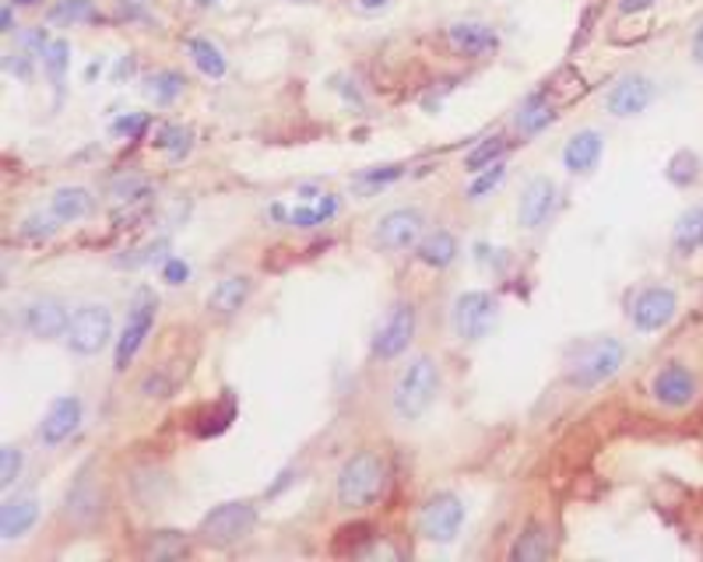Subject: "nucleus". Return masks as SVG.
I'll use <instances>...</instances> for the list:
<instances>
[{
	"label": "nucleus",
	"instance_id": "obj_1",
	"mask_svg": "<svg viewBox=\"0 0 703 562\" xmlns=\"http://www.w3.org/2000/svg\"><path fill=\"white\" fill-rule=\"evenodd\" d=\"M387 485V461L384 453H376L370 447L355 450L345 458V464L338 467V478H334V503L338 510L345 514H359L373 506L381 499Z\"/></svg>",
	"mask_w": 703,
	"mask_h": 562
},
{
	"label": "nucleus",
	"instance_id": "obj_2",
	"mask_svg": "<svg viewBox=\"0 0 703 562\" xmlns=\"http://www.w3.org/2000/svg\"><path fill=\"white\" fill-rule=\"evenodd\" d=\"M440 362L432 355H416L408 362V366L398 373V379H394L391 387V411L398 422H419L422 415L432 408V401H437L440 394Z\"/></svg>",
	"mask_w": 703,
	"mask_h": 562
},
{
	"label": "nucleus",
	"instance_id": "obj_3",
	"mask_svg": "<svg viewBox=\"0 0 703 562\" xmlns=\"http://www.w3.org/2000/svg\"><path fill=\"white\" fill-rule=\"evenodd\" d=\"M257 528V506L250 499H229L211 506V510L197 524V538L211 549H232L243 538H250Z\"/></svg>",
	"mask_w": 703,
	"mask_h": 562
},
{
	"label": "nucleus",
	"instance_id": "obj_4",
	"mask_svg": "<svg viewBox=\"0 0 703 562\" xmlns=\"http://www.w3.org/2000/svg\"><path fill=\"white\" fill-rule=\"evenodd\" d=\"M623 362H626V344L619 338H594L570 362L567 384L573 390H594V387H602L605 379L616 376L623 370Z\"/></svg>",
	"mask_w": 703,
	"mask_h": 562
},
{
	"label": "nucleus",
	"instance_id": "obj_5",
	"mask_svg": "<svg viewBox=\"0 0 703 562\" xmlns=\"http://www.w3.org/2000/svg\"><path fill=\"white\" fill-rule=\"evenodd\" d=\"M113 341V310L106 302H85L70 313L64 344L75 355H99Z\"/></svg>",
	"mask_w": 703,
	"mask_h": 562
},
{
	"label": "nucleus",
	"instance_id": "obj_6",
	"mask_svg": "<svg viewBox=\"0 0 703 562\" xmlns=\"http://www.w3.org/2000/svg\"><path fill=\"white\" fill-rule=\"evenodd\" d=\"M155 313H158V299L149 293V288H141L134 296L131 310H128V323H123V331L113 344V370L123 373L134 362V355L144 349V341H149L152 328H155Z\"/></svg>",
	"mask_w": 703,
	"mask_h": 562
},
{
	"label": "nucleus",
	"instance_id": "obj_7",
	"mask_svg": "<svg viewBox=\"0 0 703 562\" xmlns=\"http://www.w3.org/2000/svg\"><path fill=\"white\" fill-rule=\"evenodd\" d=\"M464 528V503L458 493H432L419 510V535L437 546H450Z\"/></svg>",
	"mask_w": 703,
	"mask_h": 562
},
{
	"label": "nucleus",
	"instance_id": "obj_8",
	"mask_svg": "<svg viewBox=\"0 0 703 562\" xmlns=\"http://www.w3.org/2000/svg\"><path fill=\"white\" fill-rule=\"evenodd\" d=\"M416 331H419L416 302H394L387 310V317L381 320V328H376V334H373V355L384 359V362H394L398 355L408 352V344L416 341Z\"/></svg>",
	"mask_w": 703,
	"mask_h": 562
},
{
	"label": "nucleus",
	"instance_id": "obj_9",
	"mask_svg": "<svg viewBox=\"0 0 703 562\" xmlns=\"http://www.w3.org/2000/svg\"><path fill=\"white\" fill-rule=\"evenodd\" d=\"M679 313V293L672 285H647L629 302V323L640 334H658L664 331Z\"/></svg>",
	"mask_w": 703,
	"mask_h": 562
},
{
	"label": "nucleus",
	"instance_id": "obj_10",
	"mask_svg": "<svg viewBox=\"0 0 703 562\" xmlns=\"http://www.w3.org/2000/svg\"><path fill=\"white\" fill-rule=\"evenodd\" d=\"M496 320V299L482 288H468L450 306V328L461 341H482Z\"/></svg>",
	"mask_w": 703,
	"mask_h": 562
},
{
	"label": "nucleus",
	"instance_id": "obj_11",
	"mask_svg": "<svg viewBox=\"0 0 703 562\" xmlns=\"http://www.w3.org/2000/svg\"><path fill=\"white\" fill-rule=\"evenodd\" d=\"M651 394H655V401L661 408L682 411V408H690L696 397H700V376H696V370L690 366V362L672 359V362H664V366L655 373Z\"/></svg>",
	"mask_w": 703,
	"mask_h": 562
},
{
	"label": "nucleus",
	"instance_id": "obj_12",
	"mask_svg": "<svg viewBox=\"0 0 703 562\" xmlns=\"http://www.w3.org/2000/svg\"><path fill=\"white\" fill-rule=\"evenodd\" d=\"M426 235V214L419 208H391L381 214V222L373 229V243L381 250H411Z\"/></svg>",
	"mask_w": 703,
	"mask_h": 562
},
{
	"label": "nucleus",
	"instance_id": "obj_13",
	"mask_svg": "<svg viewBox=\"0 0 703 562\" xmlns=\"http://www.w3.org/2000/svg\"><path fill=\"white\" fill-rule=\"evenodd\" d=\"M81 419H85L81 397L78 394H61V397H53V401H50L40 429H35V437H40L43 447H61L81 429Z\"/></svg>",
	"mask_w": 703,
	"mask_h": 562
},
{
	"label": "nucleus",
	"instance_id": "obj_14",
	"mask_svg": "<svg viewBox=\"0 0 703 562\" xmlns=\"http://www.w3.org/2000/svg\"><path fill=\"white\" fill-rule=\"evenodd\" d=\"M655 99H658V85L634 70V75H623L605 92V110L616 120H629V117H640Z\"/></svg>",
	"mask_w": 703,
	"mask_h": 562
},
{
	"label": "nucleus",
	"instance_id": "obj_15",
	"mask_svg": "<svg viewBox=\"0 0 703 562\" xmlns=\"http://www.w3.org/2000/svg\"><path fill=\"white\" fill-rule=\"evenodd\" d=\"M556 201H560V190H556V179L549 176H531L528 187L520 190V201H517V222L520 229H542L552 214H556Z\"/></svg>",
	"mask_w": 703,
	"mask_h": 562
},
{
	"label": "nucleus",
	"instance_id": "obj_16",
	"mask_svg": "<svg viewBox=\"0 0 703 562\" xmlns=\"http://www.w3.org/2000/svg\"><path fill=\"white\" fill-rule=\"evenodd\" d=\"M99 514H102V488L92 475V467L85 464L64 496V520H70L75 528H88Z\"/></svg>",
	"mask_w": 703,
	"mask_h": 562
},
{
	"label": "nucleus",
	"instance_id": "obj_17",
	"mask_svg": "<svg viewBox=\"0 0 703 562\" xmlns=\"http://www.w3.org/2000/svg\"><path fill=\"white\" fill-rule=\"evenodd\" d=\"M25 331L35 341H53V338H64L67 334V323H70V310L67 302L57 296H43V299H32L22 313Z\"/></svg>",
	"mask_w": 703,
	"mask_h": 562
},
{
	"label": "nucleus",
	"instance_id": "obj_18",
	"mask_svg": "<svg viewBox=\"0 0 703 562\" xmlns=\"http://www.w3.org/2000/svg\"><path fill=\"white\" fill-rule=\"evenodd\" d=\"M602 152H605V137L602 131H594V126H584V131H576L567 148H563V166L567 173L573 176H587L594 173V166L602 162Z\"/></svg>",
	"mask_w": 703,
	"mask_h": 562
},
{
	"label": "nucleus",
	"instance_id": "obj_19",
	"mask_svg": "<svg viewBox=\"0 0 703 562\" xmlns=\"http://www.w3.org/2000/svg\"><path fill=\"white\" fill-rule=\"evenodd\" d=\"M447 43L458 53H464V57H485V53H493L499 46V35L485 22H454L447 29Z\"/></svg>",
	"mask_w": 703,
	"mask_h": 562
},
{
	"label": "nucleus",
	"instance_id": "obj_20",
	"mask_svg": "<svg viewBox=\"0 0 703 562\" xmlns=\"http://www.w3.org/2000/svg\"><path fill=\"white\" fill-rule=\"evenodd\" d=\"M35 520H40V503H35V496L4 499V506H0V538L4 541L25 538L35 528Z\"/></svg>",
	"mask_w": 703,
	"mask_h": 562
},
{
	"label": "nucleus",
	"instance_id": "obj_21",
	"mask_svg": "<svg viewBox=\"0 0 703 562\" xmlns=\"http://www.w3.org/2000/svg\"><path fill=\"white\" fill-rule=\"evenodd\" d=\"M250 293H254V282H250L246 275H229V278H222L219 285L211 288L208 310L215 317H237L243 306H246Z\"/></svg>",
	"mask_w": 703,
	"mask_h": 562
},
{
	"label": "nucleus",
	"instance_id": "obj_22",
	"mask_svg": "<svg viewBox=\"0 0 703 562\" xmlns=\"http://www.w3.org/2000/svg\"><path fill=\"white\" fill-rule=\"evenodd\" d=\"M458 253H461V243L450 229H432L416 243V257L432 271H447L458 261Z\"/></svg>",
	"mask_w": 703,
	"mask_h": 562
},
{
	"label": "nucleus",
	"instance_id": "obj_23",
	"mask_svg": "<svg viewBox=\"0 0 703 562\" xmlns=\"http://www.w3.org/2000/svg\"><path fill=\"white\" fill-rule=\"evenodd\" d=\"M92 194H88L85 187H57L50 197V214L57 219L61 225H70V222H81L92 214Z\"/></svg>",
	"mask_w": 703,
	"mask_h": 562
},
{
	"label": "nucleus",
	"instance_id": "obj_24",
	"mask_svg": "<svg viewBox=\"0 0 703 562\" xmlns=\"http://www.w3.org/2000/svg\"><path fill=\"white\" fill-rule=\"evenodd\" d=\"M703 250V205H690L672 225V253L675 257H693Z\"/></svg>",
	"mask_w": 703,
	"mask_h": 562
},
{
	"label": "nucleus",
	"instance_id": "obj_25",
	"mask_svg": "<svg viewBox=\"0 0 703 562\" xmlns=\"http://www.w3.org/2000/svg\"><path fill=\"white\" fill-rule=\"evenodd\" d=\"M514 123H517V131L525 134V137H535V134L549 131V126L556 123V110H552L549 96L546 92H531L525 102L517 106Z\"/></svg>",
	"mask_w": 703,
	"mask_h": 562
},
{
	"label": "nucleus",
	"instance_id": "obj_26",
	"mask_svg": "<svg viewBox=\"0 0 703 562\" xmlns=\"http://www.w3.org/2000/svg\"><path fill=\"white\" fill-rule=\"evenodd\" d=\"M549 555H552V531L546 524H528L510 546V562H542Z\"/></svg>",
	"mask_w": 703,
	"mask_h": 562
},
{
	"label": "nucleus",
	"instance_id": "obj_27",
	"mask_svg": "<svg viewBox=\"0 0 703 562\" xmlns=\"http://www.w3.org/2000/svg\"><path fill=\"white\" fill-rule=\"evenodd\" d=\"M187 53H190V60L194 67L201 70L205 78H226V57H222V49L215 46L211 40H201V35H194V40H187Z\"/></svg>",
	"mask_w": 703,
	"mask_h": 562
},
{
	"label": "nucleus",
	"instance_id": "obj_28",
	"mask_svg": "<svg viewBox=\"0 0 703 562\" xmlns=\"http://www.w3.org/2000/svg\"><path fill=\"white\" fill-rule=\"evenodd\" d=\"M96 18L99 11L92 0H53L46 11L50 25H85V22H96Z\"/></svg>",
	"mask_w": 703,
	"mask_h": 562
},
{
	"label": "nucleus",
	"instance_id": "obj_29",
	"mask_svg": "<svg viewBox=\"0 0 703 562\" xmlns=\"http://www.w3.org/2000/svg\"><path fill=\"white\" fill-rule=\"evenodd\" d=\"M664 179H669V184L679 187V190L696 187V179H700V155L690 152V148H679L669 158V166H664Z\"/></svg>",
	"mask_w": 703,
	"mask_h": 562
},
{
	"label": "nucleus",
	"instance_id": "obj_30",
	"mask_svg": "<svg viewBox=\"0 0 703 562\" xmlns=\"http://www.w3.org/2000/svg\"><path fill=\"white\" fill-rule=\"evenodd\" d=\"M144 555L155 562L187 555V535L184 531H152L149 541H144Z\"/></svg>",
	"mask_w": 703,
	"mask_h": 562
},
{
	"label": "nucleus",
	"instance_id": "obj_31",
	"mask_svg": "<svg viewBox=\"0 0 703 562\" xmlns=\"http://www.w3.org/2000/svg\"><path fill=\"white\" fill-rule=\"evenodd\" d=\"M187 78L179 70H158V75L149 78V96L155 99V106H173L179 96H184Z\"/></svg>",
	"mask_w": 703,
	"mask_h": 562
},
{
	"label": "nucleus",
	"instance_id": "obj_32",
	"mask_svg": "<svg viewBox=\"0 0 703 562\" xmlns=\"http://www.w3.org/2000/svg\"><path fill=\"white\" fill-rule=\"evenodd\" d=\"M190 141H194L190 126H184V123H166V126H162V131L155 134L152 148H155V152H169L173 158H184V155L190 152Z\"/></svg>",
	"mask_w": 703,
	"mask_h": 562
},
{
	"label": "nucleus",
	"instance_id": "obj_33",
	"mask_svg": "<svg viewBox=\"0 0 703 562\" xmlns=\"http://www.w3.org/2000/svg\"><path fill=\"white\" fill-rule=\"evenodd\" d=\"M503 155H507V137H485L479 148H472L464 155V169L482 173V169L496 166V162H503Z\"/></svg>",
	"mask_w": 703,
	"mask_h": 562
},
{
	"label": "nucleus",
	"instance_id": "obj_34",
	"mask_svg": "<svg viewBox=\"0 0 703 562\" xmlns=\"http://www.w3.org/2000/svg\"><path fill=\"white\" fill-rule=\"evenodd\" d=\"M43 67H46L50 85L61 92V88H64V75H67V67H70V43L67 40H53L46 46V53H43Z\"/></svg>",
	"mask_w": 703,
	"mask_h": 562
},
{
	"label": "nucleus",
	"instance_id": "obj_35",
	"mask_svg": "<svg viewBox=\"0 0 703 562\" xmlns=\"http://www.w3.org/2000/svg\"><path fill=\"white\" fill-rule=\"evenodd\" d=\"M503 179H507V166H503V162H496V166L475 173L472 187L464 190V194H468V201H482V197H485V194H493V190L503 184Z\"/></svg>",
	"mask_w": 703,
	"mask_h": 562
},
{
	"label": "nucleus",
	"instance_id": "obj_36",
	"mask_svg": "<svg viewBox=\"0 0 703 562\" xmlns=\"http://www.w3.org/2000/svg\"><path fill=\"white\" fill-rule=\"evenodd\" d=\"M22 464H25V458H22V450H18L14 443L0 447V485L11 488L18 478H22Z\"/></svg>",
	"mask_w": 703,
	"mask_h": 562
},
{
	"label": "nucleus",
	"instance_id": "obj_37",
	"mask_svg": "<svg viewBox=\"0 0 703 562\" xmlns=\"http://www.w3.org/2000/svg\"><path fill=\"white\" fill-rule=\"evenodd\" d=\"M144 131H149V117H144V113H128V117L113 120V134H117V137L138 141Z\"/></svg>",
	"mask_w": 703,
	"mask_h": 562
},
{
	"label": "nucleus",
	"instance_id": "obj_38",
	"mask_svg": "<svg viewBox=\"0 0 703 562\" xmlns=\"http://www.w3.org/2000/svg\"><path fill=\"white\" fill-rule=\"evenodd\" d=\"M53 232H57V219H53V214H32L22 225V235H29V240H40V235H53Z\"/></svg>",
	"mask_w": 703,
	"mask_h": 562
},
{
	"label": "nucleus",
	"instance_id": "obj_39",
	"mask_svg": "<svg viewBox=\"0 0 703 562\" xmlns=\"http://www.w3.org/2000/svg\"><path fill=\"white\" fill-rule=\"evenodd\" d=\"M190 278V264L184 257H166V264H162V282L166 285H184Z\"/></svg>",
	"mask_w": 703,
	"mask_h": 562
},
{
	"label": "nucleus",
	"instance_id": "obj_40",
	"mask_svg": "<svg viewBox=\"0 0 703 562\" xmlns=\"http://www.w3.org/2000/svg\"><path fill=\"white\" fill-rule=\"evenodd\" d=\"M402 176V166H376V169H366V173H359V184H366V187H384V184H394V179Z\"/></svg>",
	"mask_w": 703,
	"mask_h": 562
},
{
	"label": "nucleus",
	"instance_id": "obj_41",
	"mask_svg": "<svg viewBox=\"0 0 703 562\" xmlns=\"http://www.w3.org/2000/svg\"><path fill=\"white\" fill-rule=\"evenodd\" d=\"M144 194V179L141 176H120L117 184H113V197L117 201H138V197Z\"/></svg>",
	"mask_w": 703,
	"mask_h": 562
},
{
	"label": "nucleus",
	"instance_id": "obj_42",
	"mask_svg": "<svg viewBox=\"0 0 703 562\" xmlns=\"http://www.w3.org/2000/svg\"><path fill=\"white\" fill-rule=\"evenodd\" d=\"M288 225H296V229H314V225H323V219H320V211L317 208H293L288 211Z\"/></svg>",
	"mask_w": 703,
	"mask_h": 562
},
{
	"label": "nucleus",
	"instance_id": "obj_43",
	"mask_svg": "<svg viewBox=\"0 0 703 562\" xmlns=\"http://www.w3.org/2000/svg\"><path fill=\"white\" fill-rule=\"evenodd\" d=\"M690 57H693V64L703 70V22L693 29V40H690Z\"/></svg>",
	"mask_w": 703,
	"mask_h": 562
},
{
	"label": "nucleus",
	"instance_id": "obj_44",
	"mask_svg": "<svg viewBox=\"0 0 703 562\" xmlns=\"http://www.w3.org/2000/svg\"><path fill=\"white\" fill-rule=\"evenodd\" d=\"M8 70L25 81L29 78V53H18V60H14V53H11V57H8Z\"/></svg>",
	"mask_w": 703,
	"mask_h": 562
},
{
	"label": "nucleus",
	"instance_id": "obj_45",
	"mask_svg": "<svg viewBox=\"0 0 703 562\" xmlns=\"http://www.w3.org/2000/svg\"><path fill=\"white\" fill-rule=\"evenodd\" d=\"M647 8H655V0H619V11L623 14H640Z\"/></svg>",
	"mask_w": 703,
	"mask_h": 562
},
{
	"label": "nucleus",
	"instance_id": "obj_46",
	"mask_svg": "<svg viewBox=\"0 0 703 562\" xmlns=\"http://www.w3.org/2000/svg\"><path fill=\"white\" fill-rule=\"evenodd\" d=\"M0 32H4V35L14 32V4H11V0H8L4 8H0Z\"/></svg>",
	"mask_w": 703,
	"mask_h": 562
},
{
	"label": "nucleus",
	"instance_id": "obj_47",
	"mask_svg": "<svg viewBox=\"0 0 703 562\" xmlns=\"http://www.w3.org/2000/svg\"><path fill=\"white\" fill-rule=\"evenodd\" d=\"M293 482H296V478H293V471H282V475H278V482H275L272 488H267V499H275V496L282 493V488H288Z\"/></svg>",
	"mask_w": 703,
	"mask_h": 562
},
{
	"label": "nucleus",
	"instance_id": "obj_48",
	"mask_svg": "<svg viewBox=\"0 0 703 562\" xmlns=\"http://www.w3.org/2000/svg\"><path fill=\"white\" fill-rule=\"evenodd\" d=\"M128 75H134V57L128 53V57H123L120 64H117V70H113V78L120 81V78H128Z\"/></svg>",
	"mask_w": 703,
	"mask_h": 562
},
{
	"label": "nucleus",
	"instance_id": "obj_49",
	"mask_svg": "<svg viewBox=\"0 0 703 562\" xmlns=\"http://www.w3.org/2000/svg\"><path fill=\"white\" fill-rule=\"evenodd\" d=\"M99 70H102V64H88V70H85V78H88V81H92V78L99 75Z\"/></svg>",
	"mask_w": 703,
	"mask_h": 562
},
{
	"label": "nucleus",
	"instance_id": "obj_50",
	"mask_svg": "<svg viewBox=\"0 0 703 562\" xmlns=\"http://www.w3.org/2000/svg\"><path fill=\"white\" fill-rule=\"evenodd\" d=\"M384 4H387V0H363L366 11H376V8H384Z\"/></svg>",
	"mask_w": 703,
	"mask_h": 562
},
{
	"label": "nucleus",
	"instance_id": "obj_51",
	"mask_svg": "<svg viewBox=\"0 0 703 562\" xmlns=\"http://www.w3.org/2000/svg\"><path fill=\"white\" fill-rule=\"evenodd\" d=\"M194 4H197V8H215L219 0H194Z\"/></svg>",
	"mask_w": 703,
	"mask_h": 562
},
{
	"label": "nucleus",
	"instance_id": "obj_52",
	"mask_svg": "<svg viewBox=\"0 0 703 562\" xmlns=\"http://www.w3.org/2000/svg\"><path fill=\"white\" fill-rule=\"evenodd\" d=\"M11 4H22V8H32V4H40V0H11Z\"/></svg>",
	"mask_w": 703,
	"mask_h": 562
}]
</instances>
